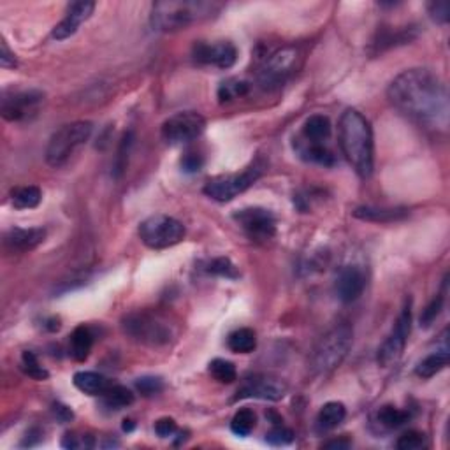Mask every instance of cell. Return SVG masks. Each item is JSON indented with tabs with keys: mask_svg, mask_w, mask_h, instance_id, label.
Returning a JSON list of instances; mask_svg holds the SVG:
<instances>
[{
	"mask_svg": "<svg viewBox=\"0 0 450 450\" xmlns=\"http://www.w3.org/2000/svg\"><path fill=\"white\" fill-rule=\"evenodd\" d=\"M204 165V158L200 157L199 153H194V151H188V153L183 155L181 158V169L185 173H198L200 171V168Z\"/></svg>",
	"mask_w": 450,
	"mask_h": 450,
	"instance_id": "obj_42",
	"label": "cell"
},
{
	"mask_svg": "<svg viewBox=\"0 0 450 450\" xmlns=\"http://www.w3.org/2000/svg\"><path fill=\"white\" fill-rule=\"evenodd\" d=\"M324 449H349L352 447V441L349 440V438H334V440H329L325 441V444L322 445Z\"/></svg>",
	"mask_w": 450,
	"mask_h": 450,
	"instance_id": "obj_46",
	"label": "cell"
},
{
	"mask_svg": "<svg viewBox=\"0 0 450 450\" xmlns=\"http://www.w3.org/2000/svg\"><path fill=\"white\" fill-rule=\"evenodd\" d=\"M93 347V332L88 325H78L71 334L69 352L74 361L83 362L88 359L90 350Z\"/></svg>",
	"mask_w": 450,
	"mask_h": 450,
	"instance_id": "obj_21",
	"label": "cell"
},
{
	"mask_svg": "<svg viewBox=\"0 0 450 450\" xmlns=\"http://www.w3.org/2000/svg\"><path fill=\"white\" fill-rule=\"evenodd\" d=\"M366 287L364 271L357 266H347L336 278V294L342 302H354L362 296Z\"/></svg>",
	"mask_w": 450,
	"mask_h": 450,
	"instance_id": "obj_17",
	"label": "cell"
},
{
	"mask_svg": "<svg viewBox=\"0 0 450 450\" xmlns=\"http://www.w3.org/2000/svg\"><path fill=\"white\" fill-rule=\"evenodd\" d=\"M427 9H429L431 18H433L436 24L445 25L449 21L450 6H449V2H445V0H440V2H431L429 6H427Z\"/></svg>",
	"mask_w": 450,
	"mask_h": 450,
	"instance_id": "obj_40",
	"label": "cell"
},
{
	"mask_svg": "<svg viewBox=\"0 0 450 450\" xmlns=\"http://www.w3.org/2000/svg\"><path fill=\"white\" fill-rule=\"evenodd\" d=\"M449 364V352L447 349L434 352V354L427 355L426 359H422L419 362V366L415 368V375L421 378H433L434 375L441 372V369L447 368Z\"/></svg>",
	"mask_w": 450,
	"mask_h": 450,
	"instance_id": "obj_25",
	"label": "cell"
},
{
	"mask_svg": "<svg viewBox=\"0 0 450 450\" xmlns=\"http://www.w3.org/2000/svg\"><path fill=\"white\" fill-rule=\"evenodd\" d=\"M227 347L234 354H250L257 349V336L252 329L240 327L232 331L227 338Z\"/></svg>",
	"mask_w": 450,
	"mask_h": 450,
	"instance_id": "obj_24",
	"label": "cell"
},
{
	"mask_svg": "<svg viewBox=\"0 0 450 450\" xmlns=\"http://www.w3.org/2000/svg\"><path fill=\"white\" fill-rule=\"evenodd\" d=\"M21 366H24V372L26 373V375H29L30 378H34V380L44 382L50 378V373L41 366L39 359H37V355L34 354V352H30V350L24 352V355H21Z\"/></svg>",
	"mask_w": 450,
	"mask_h": 450,
	"instance_id": "obj_33",
	"label": "cell"
},
{
	"mask_svg": "<svg viewBox=\"0 0 450 450\" xmlns=\"http://www.w3.org/2000/svg\"><path fill=\"white\" fill-rule=\"evenodd\" d=\"M266 164L260 160L252 162L243 173L237 175H227V176H217L211 178L206 185H204V194L208 198L218 200V203H229L245 190L252 187L260 176H262Z\"/></svg>",
	"mask_w": 450,
	"mask_h": 450,
	"instance_id": "obj_7",
	"label": "cell"
},
{
	"mask_svg": "<svg viewBox=\"0 0 450 450\" xmlns=\"http://www.w3.org/2000/svg\"><path fill=\"white\" fill-rule=\"evenodd\" d=\"M441 310H444V296H441V294H438V296L434 297V300L431 301L424 310H422L421 327H426V329L431 327V325L434 324V320L440 317Z\"/></svg>",
	"mask_w": 450,
	"mask_h": 450,
	"instance_id": "obj_36",
	"label": "cell"
},
{
	"mask_svg": "<svg viewBox=\"0 0 450 450\" xmlns=\"http://www.w3.org/2000/svg\"><path fill=\"white\" fill-rule=\"evenodd\" d=\"M206 128V120L195 111H183L169 116L162 123V139L168 145H185L198 139Z\"/></svg>",
	"mask_w": 450,
	"mask_h": 450,
	"instance_id": "obj_11",
	"label": "cell"
},
{
	"mask_svg": "<svg viewBox=\"0 0 450 450\" xmlns=\"http://www.w3.org/2000/svg\"><path fill=\"white\" fill-rule=\"evenodd\" d=\"M266 441L270 445H275V447H280V445H289L294 441V433H292V429H289V427L276 426L266 434Z\"/></svg>",
	"mask_w": 450,
	"mask_h": 450,
	"instance_id": "obj_38",
	"label": "cell"
},
{
	"mask_svg": "<svg viewBox=\"0 0 450 450\" xmlns=\"http://www.w3.org/2000/svg\"><path fill=\"white\" fill-rule=\"evenodd\" d=\"M355 218L375 224H391V222L403 220L408 217L406 208H378V206H359L354 210Z\"/></svg>",
	"mask_w": 450,
	"mask_h": 450,
	"instance_id": "obj_19",
	"label": "cell"
},
{
	"mask_svg": "<svg viewBox=\"0 0 450 450\" xmlns=\"http://www.w3.org/2000/svg\"><path fill=\"white\" fill-rule=\"evenodd\" d=\"M306 160L320 165H332L334 164V155L331 150H327L322 143H310L305 150L301 151Z\"/></svg>",
	"mask_w": 450,
	"mask_h": 450,
	"instance_id": "obj_32",
	"label": "cell"
},
{
	"mask_svg": "<svg viewBox=\"0 0 450 450\" xmlns=\"http://www.w3.org/2000/svg\"><path fill=\"white\" fill-rule=\"evenodd\" d=\"M93 132V126L85 120L67 123L51 135L46 148V162L51 168H60L71 158V155L85 145Z\"/></svg>",
	"mask_w": 450,
	"mask_h": 450,
	"instance_id": "obj_6",
	"label": "cell"
},
{
	"mask_svg": "<svg viewBox=\"0 0 450 450\" xmlns=\"http://www.w3.org/2000/svg\"><path fill=\"white\" fill-rule=\"evenodd\" d=\"M352 342H354V331L349 324L332 327L327 334L320 338V342L313 349L312 357H310L312 372L317 375H325V373H331L336 368H339L349 355Z\"/></svg>",
	"mask_w": 450,
	"mask_h": 450,
	"instance_id": "obj_5",
	"label": "cell"
},
{
	"mask_svg": "<svg viewBox=\"0 0 450 450\" xmlns=\"http://www.w3.org/2000/svg\"><path fill=\"white\" fill-rule=\"evenodd\" d=\"M123 332L135 343L146 347H165L175 339L176 327L171 320L158 312L139 310L123 317Z\"/></svg>",
	"mask_w": 450,
	"mask_h": 450,
	"instance_id": "obj_4",
	"label": "cell"
},
{
	"mask_svg": "<svg viewBox=\"0 0 450 450\" xmlns=\"http://www.w3.org/2000/svg\"><path fill=\"white\" fill-rule=\"evenodd\" d=\"M176 422L171 417H162L155 422V433L160 438H169L176 433Z\"/></svg>",
	"mask_w": 450,
	"mask_h": 450,
	"instance_id": "obj_43",
	"label": "cell"
},
{
	"mask_svg": "<svg viewBox=\"0 0 450 450\" xmlns=\"http://www.w3.org/2000/svg\"><path fill=\"white\" fill-rule=\"evenodd\" d=\"M234 222L257 241H266L276 234V218L264 208H243L232 215Z\"/></svg>",
	"mask_w": 450,
	"mask_h": 450,
	"instance_id": "obj_12",
	"label": "cell"
},
{
	"mask_svg": "<svg viewBox=\"0 0 450 450\" xmlns=\"http://www.w3.org/2000/svg\"><path fill=\"white\" fill-rule=\"evenodd\" d=\"M389 101L399 113L426 127H447V85L429 69H408L392 79Z\"/></svg>",
	"mask_w": 450,
	"mask_h": 450,
	"instance_id": "obj_1",
	"label": "cell"
},
{
	"mask_svg": "<svg viewBox=\"0 0 450 450\" xmlns=\"http://www.w3.org/2000/svg\"><path fill=\"white\" fill-rule=\"evenodd\" d=\"M300 51L294 46H285L271 53L259 71V85L264 90H276L285 85L287 79L296 73Z\"/></svg>",
	"mask_w": 450,
	"mask_h": 450,
	"instance_id": "obj_9",
	"label": "cell"
},
{
	"mask_svg": "<svg viewBox=\"0 0 450 450\" xmlns=\"http://www.w3.org/2000/svg\"><path fill=\"white\" fill-rule=\"evenodd\" d=\"M132 429H134V422L123 421V431H132Z\"/></svg>",
	"mask_w": 450,
	"mask_h": 450,
	"instance_id": "obj_48",
	"label": "cell"
},
{
	"mask_svg": "<svg viewBox=\"0 0 450 450\" xmlns=\"http://www.w3.org/2000/svg\"><path fill=\"white\" fill-rule=\"evenodd\" d=\"M377 421L384 429L387 431H394L399 429L410 421V414L406 410H399V408L392 406V404H385L378 410L377 414Z\"/></svg>",
	"mask_w": 450,
	"mask_h": 450,
	"instance_id": "obj_28",
	"label": "cell"
},
{
	"mask_svg": "<svg viewBox=\"0 0 450 450\" xmlns=\"http://www.w3.org/2000/svg\"><path fill=\"white\" fill-rule=\"evenodd\" d=\"M135 389H138L143 396L150 398V396H155L158 394V392L164 391V382L158 377H143L135 380Z\"/></svg>",
	"mask_w": 450,
	"mask_h": 450,
	"instance_id": "obj_37",
	"label": "cell"
},
{
	"mask_svg": "<svg viewBox=\"0 0 450 450\" xmlns=\"http://www.w3.org/2000/svg\"><path fill=\"white\" fill-rule=\"evenodd\" d=\"M208 273L230 280H236L237 276H240L237 267L234 266V264L230 262V259H227V257H218V259L211 260L210 266H208Z\"/></svg>",
	"mask_w": 450,
	"mask_h": 450,
	"instance_id": "obj_35",
	"label": "cell"
},
{
	"mask_svg": "<svg viewBox=\"0 0 450 450\" xmlns=\"http://www.w3.org/2000/svg\"><path fill=\"white\" fill-rule=\"evenodd\" d=\"M96 11L93 2H73L67 7L66 18L53 29V39L66 41L78 32L79 25L85 24Z\"/></svg>",
	"mask_w": 450,
	"mask_h": 450,
	"instance_id": "obj_16",
	"label": "cell"
},
{
	"mask_svg": "<svg viewBox=\"0 0 450 450\" xmlns=\"http://www.w3.org/2000/svg\"><path fill=\"white\" fill-rule=\"evenodd\" d=\"M248 90H250V85H248L247 81L237 78H230L218 86V101L230 102L234 99H240V97L247 96Z\"/></svg>",
	"mask_w": 450,
	"mask_h": 450,
	"instance_id": "obj_29",
	"label": "cell"
},
{
	"mask_svg": "<svg viewBox=\"0 0 450 450\" xmlns=\"http://www.w3.org/2000/svg\"><path fill=\"white\" fill-rule=\"evenodd\" d=\"M427 445V438L424 433L421 431H406L398 438L396 441V447L399 450H419V449H424Z\"/></svg>",
	"mask_w": 450,
	"mask_h": 450,
	"instance_id": "obj_34",
	"label": "cell"
},
{
	"mask_svg": "<svg viewBox=\"0 0 450 450\" xmlns=\"http://www.w3.org/2000/svg\"><path fill=\"white\" fill-rule=\"evenodd\" d=\"M50 331H58L60 329V319H50L48 320V325H46Z\"/></svg>",
	"mask_w": 450,
	"mask_h": 450,
	"instance_id": "obj_47",
	"label": "cell"
},
{
	"mask_svg": "<svg viewBox=\"0 0 450 450\" xmlns=\"http://www.w3.org/2000/svg\"><path fill=\"white\" fill-rule=\"evenodd\" d=\"M339 146L359 176L369 178L373 175L372 123L357 109H347L339 118Z\"/></svg>",
	"mask_w": 450,
	"mask_h": 450,
	"instance_id": "obj_2",
	"label": "cell"
},
{
	"mask_svg": "<svg viewBox=\"0 0 450 450\" xmlns=\"http://www.w3.org/2000/svg\"><path fill=\"white\" fill-rule=\"evenodd\" d=\"M62 445L66 449H92L96 445L92 436L85 434V436H74V434H66L62 440Z\"/></svg>",
	"mask_w": 450,
	"mask_h": 450,
	"instance_id": "obj_41",
	"label": "cell"
},
{
	"mask_svg": "<svg viewBox=\"0 0 450 450\" xmlns=\"http://www.w3.org/2000/svg\"><path fill=\"white\" fill-rule=\"evenodd\" d=\"M132 141H134V138H132V132H127V134L123 135L122 145H120V150H118V157H116V162H115V176L116 178H118L123 171H126L128 151H131Z\"/></svg>",
	"mask_w": 450,
	"mask_h": 450,
	"instance_id": "obj_39",
	"label": "cell"
},
{
	"mask_svg": "<svg viewBox=\"0 0 450 450\" xmlns=\"http://www.w3.org/2000/svg\"><path fill=\"white\" fill-rule=\"evenodd\" d=\"M0 67H4V69H14L16 67V56L7 48L6 41L0 43Z\"/></svg>",
	"mask_w": 450,
	"mask_h": 450,
	"instance_id": "obj_44",
	"label": "cell"
},
{
	"mask_svg": "<svg viewBox=\"0 0 450 450\" xmlns=\"http://www.w3.org/2000/svg\"><path fill=\"white\" fill-rule=\"evenodd\" d=\"M53 415H55V417L58 419V421L62 422V424H66V422L73 421V417H74L73 410H71L69 406H66V404H62V403L53 404Z\"/></svg>",
	"mask_w": 450,
	"mask_h": 450,
	"instance_id": "obj_45",
	"label": "cell"
},
{
	"mask_svg": "<svg viewBox=\"0 0 450 450\" xmlns=\"http://www.w3.org/2000/svg\"><path fill=\"white\" fill-rule=\"evenodd\" d=\"M11 200H13V206L18 210H32V208H37L41 204L43 192L39 187H34V185L18 187L11 192Z\"/></svg>",
	"mask_w": 450,
	"mask_h": 450,
	"instance_id": "obj_27",
	"label": "cell"
},
{
	"mask_svg": "<svg viewBox=\"0 0 450 450\" xmlns=\"http://www.w3.org/2000/svg\"><path fill=\"white\" fill-rule=\"evenodd\" d=\"M347 417L345 404L339 401H329L322 406V410L317 415V427L319 431H332L336 429Z\"/></svg>",
	"mask_w": 450,
	"mask_h": 450,
	"instance_id": "obj_22",
	"label": "cell"
},
{
	"mask_svg": "<svg viewBox=\"0 0 450 450\" xmlns=\"http://www.w3.org/2000/svg\"><path fill=\"white\" fill-rule=\"evenodd\" d=\"M44 240H46V230L43 227H30V229L14 227L4 236V247L7 252L25 253L39 247L41 243H44Z\"/></svg>",
	"mask_w": 450,
	"mask_h": 450,
	"instance_id": "obj_18",
	"label": "cell"
},
{
	"mask_svg": "<svg viewBox=\"0 0 450 450\" xmlns=\"http://www.w3.org/2000/svg\"><path fill=\"white\" fill-rule=\"evenodd\" d=\"M73 382L78 391L85 392V394H88V396H102L113 385L108 377L101 375V373H96V372L76 373Z\"/></svg>",
	"mask_w": 450,
	"mask_h": 450,
	"instance_id": "obj_20",
	"label": "cell"
},
{
	"mask_svg": "<svg viewBox=\"0 0 450 450\" xmlns=\"http://www.w3.org/2000/svg\"><path fill=\"white\" fill-rule=\"evenodd\" d=\"M194 60L203 66H213L218 69H230L237 60V50L229 41L208 44L199 43L194 46Z\"/></svg>",
	"mask_w": 450,
	"mask_h": 450,
	"instance_id": "obj_15",
	"label": "cell"
},
{
	"mask_svg": "<svg viewBox=\"0 0 450 450\" xmlns=\"http://www.w3.org/2000/svg\"><path fill=\"white\" fill-rule=\"evenodd\" d=\"M43 101L44 93L39 90H24L4 97L0 113L7 122H25L30 116L37 115Z\"/></svg>",
	"mask_w": 450,
	"mask_h": 450,
	"instance_id": "obj_14",
	"label": "cell"
},
{
	"mask_svg": "<svg viewBox=\"0 0 450 450\" xmlns=\"http://www.w3.org/2000/svg\"><path fill=\"white\" fill-rule=\"evenodd\" d=\"M210 375L220 384H232L237 380L236 366L225 359H213L210 362Z\"/></svg>",
	"mask_w": 450,
	"mask_h": 450,
	"instance_id": "obj_31",
	"label": "cell"
},
{
	"mask_svg": "<svg viewBox=\"0 0 450 450\" xmlns=\"http://www.w3.org/2000/svg\"><path fill=\"white\" fill-rule=\"evenodd\" d=\"M289 385L282 378L273 375H253L248 377L237 389L236 399H264V401H280L287 396Z\"/></svg>",
	"mask_w": 450,
	"mask_h": 450,
	"instance_id": "obj_13",
	"label": "cell"
},
{
	"mask_svg": "<svg viewBox=\"0 0 450 450\" xmlns=\"http://www.w3.org/2000/svg\"><path fill=\"white\" fill-rule=\"evenodd\" d=\"M185 234V225L168 215H153L139 225V237L151 250L175 247L183 241Z\"/></svg>",
	"mask_w": 450,
	"mask_h": 450,
	"instance_id": "obj_8",
	"label": "cell"
},
{
	"mask_svg": "<svg viewBox=\"0 0 450 450\" xmlns=\"http://www.w3.org/2000/svg\"><path fill=\"white\" fill-rule=\"evenodd\" d=\"M257 417L250 408H241L234 414L232 421H230V429L237 436H248L253 429H255Z\"/></svg>",
	"mask_w": 450,
	"mask_h": 450,
	"instance_id": "obj_30",
	"label": "cell"
},
{
	"mask_svg": "<svg viewBox=\"0 0 450 450\" xmlns=\"http://www.w3.org/2000/svg\"><path fill=\"white\" fill-rule=\"evenodd\" d=\"M332 132V126L327 116L313 115L302 126V135L308 143H324L329 139Z\"/></svg>",
	"mask_w": 450,
	"mask_h": 450,
	"instance_id": "obj_23",
	"label": "cell"
},
{
	"mask_svg": "<svg viewBox=\"0 0 450 450\" xmlns=\"http://www.w3.org/2000/svg\"><path fill=\"white\" fill-rule=\"evenodd\" d=\"M411 332V302L406 301L404 308L401 310L398 320H396L394 327H392L391 334L385 338L378 349L377 361L382 368H389V366L396 364L403 355L404 347H406L408 336Z\"/></svg>",
	"mask_w": 450,
	"mask_h": 450,
	"instance_id": "obj_10",
	"label": "cell"
},
{
	"mask_svg": "<svg viewBox=\"0 0 450 450\" xmlns=\"http://www.w3.org/2000/svg\"><path fill=\"white\" fill-rule=\"evenodd\" d=\"M222 4L203 0H164L151 6L150 24L157 32H176L198 21L213 18Z\"/></svg>",
	"mask_w": 450,
	"mask_h": 450,
	"instance_id": "obj_3",
	"label": "cell"
},
{
	"mask_svg": "<svg viewBox=\"0 0 450 450\" xmlns=\"http://www.w3.org/2000/svg\"><path fill=\"white\" fill-rule=\"evenodd\" d=\"M132 403H134V394H132L131 389L123 387V385L113 384L111 387L102 394V404H104L108 410H122V408L131 406Z\"/></svg>",
	"mask_w": 450,
	"mask_h": 450,
	"instance_id": "obj_26",
	"label": "cell"
}]
</instances>
